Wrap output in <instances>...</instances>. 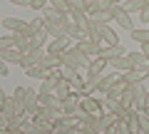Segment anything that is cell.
I'll use <instances>...</instances> for the list:
<instances>
[{"mask_svg":"<svg viewBox=\"0 0 149 134\" xmlns=\"http://www.w3.org/2000/svg\"><path fill=\"white\" fill-rule=\"evenodd\" d=\"M102 109H104V112H112L119 122H124V119H127V114H129V107H124L119 99H112V97H107L104 102H102Z\"/></svg>","mask_w":149,"mask_h":134,"instance_id":"cell-1","label":"cell"},{"mask_svg":"<svg viewBox=\"0 0 149 134\" xmlns=\"http://www.w3.org/2000/svg\"><path fill=\"white\" fill-rule=\"evenodd\" d=\"M112 20H114V22H117V25L119 27H127V30L129 32H132L134 30V25H132V17H129V12L127 10H124V5H122V3H117V5H114V8H112Z\"/></svg>","mask_w":149,"mask_h":134,"instance_id":"cell-2","label":"cell"},{"mask_svg":"<svg viewBox=\"0 0 149 134\" xmlns=\"http://www.w3.org/2000/svg\"><path fill=\"white\" fill-rule=\"evenodd\" d=\"M122 77L129 82V85H139V82H144L149 77V65L147 67H132V70L122 72Z\"/></svg>","mask_w":149,"mask_h":134,"instance_id":"cell-3","label":"cell"},{"mask_svg":"<svg viewBox=\"0 0 149 134\" xmlns=\"http://www.w3.org/2000/svg\"><path fill=\"white\" fill-rule=\"evenodd\" d=\"M77 47L82 50V52L87 55V57H100V50H102V45L100 42H95V40H80V42H77Z\"/></svg>","mask_w":149,"mask_h":134,"instance_id":"cell-4","label":"cell"},{"mask_svg":"<svg viewBox=\"0 0 149 134\" xmlns=\"http://www.w3.org/2000/svg\"><path fill=\"white\" fill-rule=\"evenodd\" d=\"M67 47H70V37H57V40H50V42L45 45V50H47V52H52V55L67 52Z\"/></svg>","mask_w":149,"mask_h":134,"instance_id":"cell-5","label":"cell"},{"mask_svg":"<svg viewBox=\"0 0 149 134\" xmlns=\"http://www.w3.org/2000/svg\"><path fill=\"white\" fill-rule=\"evenodd\" d=\"M80 109L87 114H100L102 112V102H97L95 97H82L80 99Z\"/></svg>","mask_w":149,"mask_h":134,"instance_id":"cell-6","label":"cell"},{"mask_svg":"<svg viewBox=\"0 0 149 134\" xmlns=\"http://www.w3.org/2000/svg\"><path fill=\"white\" fill-rule=\"evenodd\" d=\"M65 37L74 40V42H80V40H87V35L82 32V27L77 25V22H72V20H70L67 25H65Z\"/></svg>","mask_w":149,"mask_h":134,"instance_id":"cell-7","label":"cell"},{"mask_svg":"<svg viewBox=\"0 0 149 134\" xmlns=\"http://www.w3.org/2000/svg\"><path fill=\"white\" fill-rule=\"evenodd\" d=\"M3 27H5L10 35H15V32H25L27 22L20 20V17H5V20H3Z\"/></svg>","mask_w":149,"mask_h":134,"instance_id":"cell-8","label":"cell"},{"mask_svg":"<svg viewBox=\"0 0 149 134\" xmlns=\"http://www.w3.org/2000/svg\"><path fill=\"white\" fill-rule=\"evenodd\" d=\"M37 65L45 67V70H60V67H62V65H60V55H52V52H47V50H45V55L40 57Z\"/></svg>","mask_w":149,"mask_h":134,"instance_id":"cell-9","label":"cell"},{"mask_svg":"<svg viewBox=\"0 0 149 134\" xmlns=\"http://www.w3.org/2000/svg\"><path fill=\"white\" fill-rule=\"evenodd\" d=\"M124 47L122 45H102V50H100V57H104V60H112V57H124Z\"/></svg>","mask_w":149,"mask_h":134,"instance_id":"cell-10","label":"cell"},{"mask_svg":"<svg viewBox=\"0 0 149 134\" xmlns=\"http://www.w3.org/2000/svg\"><path fill=\"white\" fill-rule=\"evenodd\" d=\"M117 122H119V119L114 117L112 112H104V114L100 112V122H97V132H100V134H102V132H107V129H112V127H114Z\"/></svg>","mask_w":149,"mask_h":134,"instance_id":"cell-11","label":"cell"},{"mask_svg":"<svg viewBox=\"0 0 149 134\" xmlns=\"http://www.w3.org/2000/svg\"><path fill=\"white\" fill-rule=\"evenodd\" d=\"M107 67H114V70H119V72H127V70H132L134 65L129 62V57L124 55V57H112V60H107Z\"/></svg>","mask_w":149,"mask_h":134,"instance_id":"cell-12","label":"cell"},{"mask_svg":"<svg viewBox=\"0 0 149 134\" xmlns=\"http://www.w3.org/2000/svg\"><path fill=\"white\" fill-rule=\"evenodd\" d=\"M100 30H102V45H119V37H117V32H114V27L100 25Z\"/></svg>","mask_w":149,"mask_h":134,"instance_id":"cell-13","label":"cell"},{"mask_svg":"<svg viewBox=\"0 0 149 134\" xmlns=\"http://www.w3.org/2000/svg\"><path fill=\"white\" fill-rule=\"evenodd\" d=\"M77 107H80V99H77L74 94L60 102V112H62V114H74V112H77Z\"/></svg>","mask_w":149,"mask_h":134,"instance_id":"cell-14","label":"cell"},{"mask_svg":"<svg viewBox=\"0 0 149 134\" xmlns=\"http://www.w3.org/2000/svg\"><path fill=\"white\" fill-rule=\"evenodd\" d=\"M67 52H70V55L74 57V62L80 65V67H90V57H87V55L82 52V50L77 47V45H72V47H67Z\"/></svg>","mask_w":149,"mask_h":134,"instance_id":"cell-15","label":"cell"},{"mask_svg":"<svg viewBox=\"0 0 149 134\" xmlns=\"http://www.w3.org/2000/svg\"><path fill=\"white\" fill-rule=\"evenodd\" d=\"M0 57L5 60L8 65H20L22 52H20V50H15V47H10V50H3V52H0Z\"/></svg>","mask_w":149,"mask_h":134,"instance_id":"cell-16","label":"cell"},{"mask_svg":"<svg viewBox=\"0 0 149 134\" xmlns=\"http://www.w3.org/2000/svg\"><path fill=\"white\" fill-rule=\"evenodd\" d=\"M45 30H47V35L52 40L65 37V25H60V22H47V20H45Z\"/></svg>","mask_w":149,"mask_h":134,"instance_id":"cell-17","label":"cell"},{"mask_svg":"<svg viewBox=\"0 0 149 134\" xmlns=\"http://www.w3.org/2000/svg\"><path fill=\"white\" fill-rule=\"evenodd\" d=\"M104 67H107V60H104V57H92L87 72H90V75H102V72H104Z\"/></svg>","mask_w":149,"mask_h":134,"instance_id":"cell-18","label":"cell"},{"mask_svg":"<svg viewBox=\"0 0 149 134\" xmlns=\"http://www.w3.org/2000/svg\"><path fill=\"white\" fill-rule=\"evenodd\" d=\"M37 104L42 107H52V109H60V99L55 94H37Z\"/></svg>","mask_w":149,"mask_h":134,"instance_id":"cell-19","label":"cell"},{"mask_svg":"<svg viewBox=\"0 0 149 134\" xmlns=\"http://www.w3.org/2000/svg\"><path fill=\"white\" fill-rule=\"evenodd\" d=\"M129 35H132V40H134V42H139V45L149 42V27H134Z\"/></svg>","mask_w":149,"mask_h":134,"instance_id":"cell-20","label":"cell"},{"mask_svg":"<svg viewBox=\"0 0 149 134\" xmlns=\"http://www.w3.org/2000/svg\"><path fill=\"white\" fill-rule=\"evenodd\" d=\"M55 97H57L60 102H62V99H67V97H72V85L62 80V82L57 85V90H55Z\"/></svg>","mask_w":149,"mask_h":134,"instance_id":"cell-21","label":"cell"},{"mask_svg":"<svg viewBox=\"0 0 149 134\" xmlns=\"http://www.w3.org/2000/svg\"><path fill=\"white\" fill-rule=\"evenodd\" d=\"M27 77H35V80H45V77L50 75V70H45V67H40V65H32V67H27L25 70Z\"/></svg>","mask_w":149,"mask_h":134,"instance_id":"cell-22","label":"cell"},{"mask_svg":"<svg viewBox=\"0 0 149 134\" xmlns=\"http://www.w3.org/2000/svg\"><path fill=\"white\" fill-rule=\"evenodd\" d=\"M127 12H142V8L149 5V0H129V3H122Z\"/></svg>","mask_w":149,"mask_h":134,"instance_id":"cell-23","label":"cell"},{"mask_svg":"<svg viewBox=\"0 0 149 134\" xmlns=\"http://www.w3.org/2000/svg\"><path fill=\"white\" fill-rule=\"evenodd\" d=\"M127 57H129V62H132L134 67H147L149 65V60L144 57L142 52H127Z\"/></svg>","mask_w":149,"mask_h":134,"instance_id":"cell-24","label":"cell"},{"mask_svg":"<svg viewBox=\"0 0 149 134\" xmlns=\"http://www.w3.org/2000/svg\"><path fill=\"white\" fill-rule=\"evenodd\" d=\"M42 27H45V20H42V17L30 20V22H27V27H25V35L30 37V35H35V32H37V30H42Z\"/></svg>","mask_w":149,"mask_h":134,"instance_id":"cell-25","label":"cell"},{"mask_svg":"<svg viewBox=\"0 0 149 134\" xmlns=\"http://www.w3.org/2000/svg\"><path fill=\"white\" fill-rule=\"evenodd\" d=\"M90 17L97 22V25H109V20H112V12H107V10H100V12H95V15H90Z\"/></svg>","mask_w":149,"mask_h":134,"instance_id":"cell-26","label":"cell"},{"mask_svg":"<svg viewBox=\"0 0 149 134\" xmlns=\"http://www.w3.org/2000/svg\"><path fill=\"white\" fill-rule=\"evenodd\" d=\"M60 75H62V80L70 82V85L77 80V70H72V67H60Z\"/></svg>","mask_w":149,"mask_h":134,"instance_id":"cell-27","label":"cell"},{"mask_svg":"<svg viewBox=\"0 0 149 134\" xmlns=\"http://www.w3.org/2000/svg\"><path fill=\"white\" fill-rule=\"evenodd\" d=\"M67 5H70V12H85L87 0H67Z\"/></svg>","mask_w":149,"mask_h":134,"instance_id":"cell-28","label":"cell"},{"mask_svg":"<svg viewBox=\"0 0 149 134\" xmlns=\"http://www.w3.org/2000/svg\"><path fill=\"white\" fill-rule=\"evenodd\" d=\"M10 47H15V37L8 32V35H3V37H0V52H3V50H10Z\"/></svg>","mask_w":149,"mask_h":134,"instance_id":"cell-29","label":"cell"},{"mask_svg":"<svg viewBox=\"0 0 149 134\" xmlns=\"http://www.w3.org/2000/svg\"><path fill=\"white\" fill-rule=\"evenodd\" d=\"M47 5H50V8H55L57 12H70V5H67V0H50Z\"/></svg>","mask_w":149,"mask_h":134,"instance_id":"cell-30","label":"cell"},{"mask_svg":"<svg viewBox=\"0 0 149 134\" xmlns=\"http://www.w3.org/2000/svg\"><path fill=\"white\" fill-rule=\"evenodd\" d=\"M13 99L17 102V107H22V109H25V87H17V90H15V94H13Z\"/></svg>","mask_w":149,"mask_h":134,"instance_id":"cell-31","label":"cell"},{"mask_svg":"<svg viewBox=\"0 0 149 134\" xmlns=\"http://www.w3.org/2000/svg\"><path fill=\"white\" fill-rule=\"evenodd\" d=\"M47 3H50V0H30V8H32V10H40V12H42L45 8H47Z\"/></svg>","mask_w":149,"mask_h":134,"instance_id":"cell-32","label":"cell"},{"mask_svg":"<svg viewBox=\"0 0 149 134\" xmlns=\"http://www.w3.org/2000/svg\"><path fill=\"white\" fill-rule=\"evenodd\" d=\"M114 132H117V134H134L124 122H117V124H114Z\"/></svg>","mask_w":149,"mask_h":134,"instance_id":"cell-33","label":"cell"},{"mask_svg":"<svg viewBox=\"0 0 149 134\" xmlns=\"http://www.w3.org/2000/svg\"><path fill=\"white\" fill-rule=\"evenodd\" d=\"M139 127H142V134H149V117H147V114H142V119H139Z\"/></svg>","mask_w":149,"mask_h":134,"instance_id":"cell-34","label":"cell"},{"mask_svg":"<svg viewBox=\"0 0 149 134\" xmlns=\"http://www.w3.org/2000/svg\"><path fill=\"white\" fill-rule=\"evenodd\" d=\"M10 75V67H8V62L3 57H0V77H8Z\"/></svg>","mask_w":149,"mask_h":134,"instance_id":"cell-35","label":"cell"},{"mask_svg":"<svg viewBox=\"0 0 149 134\" xmlns=\"http://www.w3.org/2000/svg\"><path fill=\"white\" fill-rule=\"evenodd\" d=\"M139 17H142V22H144V25H149V5H147V8H142Z\"/></svg>","mask_w":149,"mask_h":134,"instance_id":"cell-36","label":"cell"},{"mask_svg":"<svg viewBox=\"0 0 149 134\" xmlns=\"http://www.w3.org/2000/svg\"><path fill=\"white\" fill-rule=\"evenodd\" d=\"M77 129H80V134H100L97 129H92V127H82V124H80Z\"/></svg>","mask_w":149,"mask_h":134,"instance_id":"cell-37","label":"cell"},{"mask_svg":"<svg viewBox=\"0 0 149 134\" xmlns=\"http://www.w3.org/2000/svg\"><path fill=\"white\" fill-rule=\"evenodd\" d=\"M8 99H10V97L5 94V90H0V109H3V107L8 104Z\"/></svg>","mask_w":149,"mask_h":134,"instance_id":"cell-38","label":"cell"},{"mask_svg":"<svg viewBox=\"0 0 149 134\" xmlns=\"http://www.w3.org/2000/svg\"><path fill=\"white\" fill-rule=\"evenodd\" d=\"M13 5H20V8H30V0H8Z\"/></svg>","mask_w":149,"mask_h":134,"instance_id":"cell-39","label":"cell"},{"mask_svg":"<svg viewBox=\"0 0 149 134\" xmlns=\"http://www.w3.org/2000/svg\"><path fill=\"white\" fill-rule=\"evenodd\" d=\"M8 127V117H5V112L0 109V129H5Z\"/></svg>","mask_w":149,"mask_h":134,"instance_id":"cell-40","label":"cell"},{"mask_svg":"<svg viewBox=\"0 0 149 134\" xmlns=\"http://www.w3.org/2000/svg\"><path fill=\"white\" fill-rule=\"evenodd\" d=\"M139 52H142V55H144V57H147V60H149V42H144V45H142V50H139Z\"/></svg>","mask_w":149,"mask_h":134,"instance_id":"cell-41","label":"cell"},{"mask_svg":"<svg viewBox=\"0 0 149 134\" xmlns=\"http://www.w3.org/2000/svg\"><path fill=\"white\" fill-rule=\"evenodd\" d=\"M3 134H22V132H20V129H5Z\"/></svg>","mask_w":149,"mask_h":134,"instance_id":"cell-42","label":"cell"},{"mask_svg":"<svg viewBox=\"0 0 149 134\" xmlns=\"http://www.w3.org/2000/svg\"><path fill=\"white\" fill-rule=\"evenodd\" d=\"M102 134H117V132H114V127H112V129H107V132H102Z\"/></svg>","mask_w":149,"mask_h":134,"instance_id":"cell-43","label":"cell"},{"mask_svg":"<svg viewBox=\"0 0 149 134\" xmlns=\"http://www.w3.org/2000/svg\"><path fill=\"white\" fill-rule=\"evenodd\" d=\"M142 114H147V117H149V102H147V107H144V112Z\"/></svg>","mask_w":149,"mask_h":134,"instance_id":"cell-44","label":"cell"},{"mask_svg":"<svg viewBox=\"0 0 149 134\" xmlns=\"http://www.w3.org/2000/svg\"><path fill=\"white\" fill-rule=\"evenodd\" d=\"M52 134H65V132H55V129H52Z\"/></svg>","mask_w":149,"mask_h":134,"instance_id":"cell-45","label":"cell"},{"mask_svg":"<svg viewBox=\"0 0 149 134\" xmlns=\"http://www.w3.org/2000/svg\"><path fill=\"white\" fill-rule=\"evenodd\" d=\"M112 3H122V0H112Z\"/></svg>","mask_w":149,"mask_h":134,"instance_id":"cell-46","label":"cell"},{"mask_svg":"<svg viewBox=\"0 0 149 134\" xmlns=\"http://www.w3.org/2000/svg\"><path fill=\"white\" fill-rule=\"evenodd\" d=\"M87 3H95V0H87Z\"/></svg>","mask_w":149,"mask_h":134,"instance_id":"cell-47","label":"cell"},{"mask_svg":"<svg viewBox=\"0 0 149 134\" xmlns=\"http://www.w3.org/2000/svg\"><path fill=\"white\" fill-rule=\"evenodd\" d=\"M122 3H129V0H122Z\"/></svg>","mask_w":149,"mask_h":134,"instance_id":"cell-48","label":"cell"},{"mask_svg":"<svg viewBox=\"0 0 149 134\" xmlns=\"http://www.w3.org/2000/svg\"><path fill=\"white\" fill-rule=\"evenodd\" d=\"M147 102H149V97H147Z\"/></svg>","mask_w":149,"mask_h":134,"instance_id":"cell-49","label":"cell"}]
</instances>
